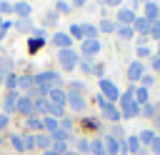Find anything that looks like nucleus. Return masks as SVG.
Segmentation results:
<instances>
[{"label": "nucleus", "mask_w": 160, "mask_h": 155, "mask_svg": "<svg viewBox=\"0 0 160 155\" xmlns=\"http://www.w3.org/2000/svg\"><path fill=\"white\" fill-rule=\"evenodd\" d=\"M78 150H82V152H90V142L80 138V140H78Z\"/></svg>", "instance_id": "nucleus-38"}, {"label": "nucleus", "mask_w": 160, "mask_h": 155, "mask_svg": "<svg viewBox=\"0 0 160 155\" xmlns=\"http://www.w3.org/2000/svg\"><path fill=\"white\" fill-rule=\"evenodd\" d=\"M118 20H120V25H132V22H135V12L128 10V8H122V10L118 12Z\"/></svg>", "instance_id": "nucleus-14"}, {"label": "nucleus", "mask_w": 160, "mask_h": 155, "mask_svg": "<svg viewBox=\"0 0 160 155\" xmlns=\"http://www.w3.org/2000/svg\"><path fill=\"white\" fill-rule=\"evenodd\" d=\"M98 102H100V108H102V115H105V118H108L110 122H118V120L122 118V115H120V110H118V108H115L112 102H108V100H105L102 95L98 98Z\"/></svg>", "instance_id": "nucleus-3"}, {"label": "nucleus", "mask_w": 160, "mask_h": 155, "mask_svg": "<svg viewBox=\"0 0 160 155\" xmlns=\"http://www.w3.org/2000/svg\"><path fill=\"white\" fill-rule=\"evenodd\" d=\"M70 128H72V122H70V118H62V130H65V132H70Z\"/></svg>", "instance_id": "nucleus-45"}, {"label": "nucleus", "mask_w": 160, "mask_h": 155, "mask_svg": "<svg viewBox=\"0 0 160 155\" xmlns=\"http://www.w3.org/2000/svg\"><path fill=\"white\" fill-rule=\"evenodd\" d=\"M115 32H118V35H120L122 40H130V38L135 35V30H132V25H118V28H115Z\"/></svg>", "instance_id": "nucleus-16"}, {"label": "nucleus", "mask_w": 160, "mask_h": 155, "mask_svg": "<svg viewBox=\"0 0 160 155\" xmlns=\"http://www.w3.org/2000/svg\"><path fill=\"white\" fill-rule=\"evenodd\" d=\"M40 45H42V38H35V40H32V42H30V50H38V48H40Z\"/></svg>", "instance_id": "nucleus-44"}, {"label": "nucleus", "mask_w": 160, "mask_h": 155, "mask_svg": "<svg viewBox=\"0 0 160 155\" xmlns=\"http://www.w3.org/2000/svg\"><path fill=\"white\" fill-rule=\"evenodd\" d=\"M90 155H105V145L100 140H90Z\"/></svg>", "instance_id": "nucleus-23"}, {"label": "nucleus", "mask_w": 160, "mask_h": 155, "mask_svg": "<svg viewBox=\"0 0 160 155\" xmlns=\"http://www.w3.org/2000/svg\"><path fill=\"white\" fill-rule=\"evenodd\" d=\"M18 98H20V95H18L15 90H10V92L5 95V100H2V108H5L8 112H12V110L18 108Z\"/></svg>", "instance_id": "nucleus-9"}, {"label": "nucleus", "mask_w": 160, "mask_h": 155, "mask_svg": "<svg viewBox=\"0 0 160 155\" xmlns=\"http://www.w3.org/2000/svg\"><path fill=\"white\" fill-rule=\"evenodd\" d=\"M80 68H82V70H85V72H92V70H95V68H92V62H90V60H82V62H80Z\"/></svg>", "instance_id": "nucleus-41"}, {"label": "nucleus", "mask_w": 160, "mask_h": 155, "mask_svg": "<svg viewBox=\"0 0 160 155\" xmlns=\"http://www.w3.org/2000/svg\"><path fill=\"white\" fill-rule=\"evenodd\" d=\"M158 15H160V8H158L152 0H148V2H145V18L152 22V20H158Z\"/></svg>", "instance_id": "nucleus-13"}, {"label": "nucleus", "mask_w": 160, "mask_h": 155, "mask_svg": "<svg viewBox=\"0 0 160 155\" xmlns=\"http://www.w3.org/2000/svg\"><path fill=\"white\" fill-rule=\"evenodd\" d=\"M50 105H55V108H65V102H68V92H62L60 88H52L50 92H48V98H45Z\"/></svg>", "instance_id": "nucleus-5"}, {"label": "nucleus", "mask_w": 160, "mask_h": 155, "mask_svg": "<svg viewBox=\"0 0 160 155\" xmlns=\"http://www.w3.org/2000/svg\"><path fill=\"white\" fill-rule=\"evenodd\" d=\"M142 75H145V68H142V62H138V60H135V62H130V68H128V80L132 82V80H140Z\"/></svg>", "instance_id": "nucleus-7"}, {"label": "nucleus", "mask_w": 160, "mask_h": 155, "mask_svg": "<svg viewBox=\"0 0 160 155\" xmlns=\"http://www.w3.org/2000/svg\"><path fill=\"white\" fill-rule=\"evenodd\" d=\"M68 102H70L72 110H82L85 108V98L80 92H68Z\"/></svg>", "instance_id": "nucleus-10"}, {"label": "nucleus", "mask_w": 160, "mask_h": 155, "mask_svg": "<svg viewBox=\"0 0 160 155\" xmlns=\"http://www.w3.org/2000/svg\"><path fill=\"white\" fill-rule=\"evenodd\" d=\"M2 82L8 85V90H15V88H18V75H5Z\"/></svg>", "instance_id": "nucleus-29"}, {"label": "nucleus", "mask_w": 160, "mask_h": 155, "mask_svg": "<svg viewBox=\"0 0 160 155\" xmlns=\"http://www.w3.org/2000/svg\"><path fill=\"white\" fill-rule=\"evenodd\" d=\"M58 22V12H48L45 15V25H55Z\"/></svg>", "instance_id": "nucleus-37"}, {"label": "nucleus", "mask_w": 160, "mask_h": 155, "mask_svg": "<svg viewBox=\"0 0 160 155\" xmlns=\"http://www.w3.org/2000/svg\"><path fill=\"white\" fill-rule=\"evenodd\" d=\"M45 155H58V152H55V150H50V148H48V150H45Z\"/></svg>", "instance_id": "nucleus-49"}, {"label": "nucleus", "mask_w": 160, "mask_h": 155, "mask_svg": "<svg viewBox=\"0 0 160 155\" xmlns=\"http://www.w3.org/2000/svg\"><path fill=\"white\" fill-rule=\"evenodd\" d=\"M25 125H28V130H40V128H42V120H38V118H28Z\"/></svg>", "instance_id": "nucleus-30"}, {"label": "nucleus", "mask_w": 160, "mask_h": 155, "mask_svg": "<svg viewBox=\"0 0 160 155\" xmlns=\"http://www.w3.org/2000/svg\"><path fill=\"white\" fill-rule=\"evenodd\" d=\"M100 50V40H82V55H95Z\"/></svg>", "instance_id": "nucleus-11"}, {"label": "nucleus", "mask_w": 160, "mask_h": 155, "mask_svg": "<svg viewBox=\"0 0 160 155\" xmlns=\"http://www.w3.org/2000/svg\"><path fill=\"white\" fill-rule=\"evenodd\" d=\"M150 148H152V152H158V155H160V138H158V135L152 138V142H150Z\"/></svg>", "instance_id": "nucleus-40"}, {"label": "nucleus", "mask_w": 160, "mask_h": 155, "mask_svg": "<svg viewBox=\"0 0 160 155\" xmlns=\"http://www.w3.org/2000/svg\"><path fill=\"white\" fill-rule=\"evenodd\" d=\"M70 35H72V38H82V40H85V32H82V25H70Z\"/></svg>", "instance_id": "nucleus-33"}, {"label": "nucleus", "mask_w": 160, "mask_h": 155, "mask_svg": "<svg viewBox=\"0 0 160 155\" xmlns=\"http://www.w3.org/2000/svg\"><path fill=\"white\" fill-rule=\"evenodd\" d=\"M102 145H105V152H108V155H118V152H120V145H118V138H112V135H108Z\"/></svg>", "instance_id": "nucleus-12"}, {"label": "nucleus", "mask_w": 160, "mask_h": 155, "mask_svg": "<svg viewBox=\"0 0 160 155\" xmlns=\"http://www.w3.org/2000/svg\"><path fill=\"white\" fill-rule=\"evenodd\" d=\"M58 10H60V12H68L70 5H68V2H58Z\"/></svg>", "instance_id": "nucleus-46"}, {"label": "nucleus", "mask_w": 160, "mask_h": 155, "mask_svg": "<svg viewBox=\"0 0 160 155\" xmlns=\"http://www.w3.org/2000/svg\"><path fill=\"white\" fill-rule=\"evenodd\" d=\"M88 155H90V152H88Z\"/></svg>", "instance_id": "nucleus-54"}, {"label": "nucleus", "mask_w": 160, "mask_h": 155, "mask_svg": "<svg viewBox=\"0 0 160 155\" xmlns=\"http://www.w3.org/2000/svg\"><path fill=\"white\" fill-rule=\"evenodd\" d=\"M58 60H60V65L65 68V70H72V68H78V52L72 50V48H65V50H60L58 52Z\"/></svg>", "instance_id": "nucleus-2"}, {"label": "nucleus", "mask_w": 160, "mask_h": 155, "mask_svg": "<svg viewBox=\"0 0 160 155\" xmlns=\"http://www.w3.org/2000/svg\"><path fill=\"white\" fill-rule=\"evenodd\" d=\"M125 148H128L130 152H142V150H140V138H138V135H130V138L125 140Z\"/></svg>", "instance_id": "nucleus-18"}, {"label": "nucleus", "mask_w": 160, "mask_h": 155, "mask_svg": "<svg viewBox=\"0 0 160 155\" xmlns=\"http://www.w3.org/2000/svg\"><path fill=\"white\" fill-rule=\"evenodd\" d=\"M82 32H85V40H88V38H90V40H98V28H95V25L85 22V25H82Z\"/></svg>", "instance_id": "nucleus-22"}, {"label": "nucleus", "mask_w": 160, "mask_h": 155, "mask_svg": "<svg viewBox=\"0 0 160 155\" xmlns=\"http://www.w3.org/2000/svg\"><path fill=\"white\" fill-rule=\"evenodd\" d=\"M5 125H8V115H2V112H0V130H2Z\"/></svg>", "instance_id": "nucleus-47"}, {"label": "nucleus", "mask_w": 160, "mask_h": 155, "mask_svg": "<svg viewBox=\"0 0 160 155\" xmlns=\"http://www.w3.org/2000/svg\"><path fill=\"white\" fill-rule=\"evenodd\" d=\"M148 95H150V92H148V88H138V90L132 92V98H135V102H138V105H145V102L150 100Z\"/></svg>", "instance_id": "nucleus-17"}, {"label": "nucleus", "mask_w": 160, "mask_h": 155, "mask_svg": "<svg viewBox=\"0 0 160 155\" xmlns=\"http://www.w3.org/2000/svg\"><path fill=\"white\" fill-rule=\"evenodd\" d=\"M8 30H10V22H5V20L0 18V40L5 38V32H8Z\"/></svg>", "instance_id": "nucleus-39"}, {"label": "nucleus", "mask_w": 160, "mask_h": 155, "mask_svg": "<svg viewBox=\"0 0 160 155\" xmlns=\"http://www.w3.org/2000/svg\"><path fill=\"white\" fill-rule=\"evenodd\" d=\"M50 40H52V45H58L60 50H65V48H70V40H72V38H70L68 32H55Z\"/></svg>", "instance_id": "nucleus-8"}, {"label": "nucleus", "mask_w": 160, "mask_h": 155, "mask_svg": "<svg viewBox=\"0 0 160 155\" xmlns=\"http://www.w3.org/2000/svg\"><path fill=\"white\" fill-rule=\"evenodd\" d=\"M0 85H2V75H0Z\"/></svg>", "instance_id": "nucleus-51"}, {"label": "nucleus", "mask_w": 160, "mask_h": 155, "mask_svg": "<svg viewBox=\"0 0 160 155\" xmlns=\"http://www.w3.org/2000/svg\"><path fill=\"white\" fill-rule=\"evenodd\" d=\"M0 145H2V135H0Z\"/></svg>", "instance_id": "nucleus-52"}, {"label": "nucleus", "mask_w": 160, "mask_h": 155, "mask_svg": "<svg viewBox=\"0 0 160 155\" xmlns=\"http://www.w3.org/2000/svg\"><path fill=\"white\" fill-rule=\"evenodd\" d=\"M72 5H85V0H72Z\"/></svg>", "instance_id": "nucleus-50"}, {"label": "nucleus", "mask_w": 160, "mask_h": 155, "mask_svg": "<svg viewBox=\"0 0 160 155\" xmlns=\"http://www.w3.org/2000/svg\"><path fill=\"white\" fill-rule=\"evenodd\" d=\"M152 110H155V108H152L150 102H145V105H140V115H145V118H152Z\"/></svg>", "instance_id": "nucleus-35"}, {"label": "nucleus", "mask_w": 160, "mask_h": 155, "mask_svg": "<svg viewBox=\"0 0 160 155\" xmlns=\"http://www.w3.org/2000/svg\"><path fill=\"white\" fill-rule=\"evenodd\" d=\"M10 142L15 145V150H25V148H22V135H12V138H10Z\"/></svg>", "instance_id": "nucleus-36"}, {"label": "nucleus", "mask_w": 160, "mask_h": 155, "mask_svg": "<svg viewBox=\"0 0 160 155\" xmlns=\"http://www.w3.org/2000/svg\"><path fill=\"white\" fill-rule=\"evenodd\" d=\"M35 145H38V148H45V150H48V148L52 145V140H50L48 135H35Z\"/></svg>", "instance_id": "nucleus-26"}, {"label": "nucleus", "mask_w": 160, "mask_h": 155, "mask_svg": "<svg viewBox=\"0 0 160 155\" xmlns=\"http://www.w3.org/2000/svg\"><path fill=\"white\" fill-rule=\"evenodd\" d=\"M68 138H70V132H65L62 128H58L55 132H50V140L52 142H68Z\"/></svg>", "instance_id": "nucleus-19"}, {"label": "nucleus", "mask_w": 160, "mask_h": 155, "mask_svg": "<svg viewBox=\"0 0 160 155\" xmlns=\"http://www.w3.org/2000/svg\"><path fill=\"white\" fill-rule=\"evenodd\" d=\"M102 2H105V5H112V8H118L122 0H102Z\"/></svg>", "instance_id": "nucleus-48"}, {"label": "nucleus", "mask_w": 160, "mask_h": 155, "mask_svg": "<svg viewBox=\"0 0 160 155\" xmlns=\"http://www.w3.org/2000/svg\"><path fill=\"white\" fill-rule=\"evenodd\" d=\"M22 148L25 150H32L35 148V135H22Z\"/></svg>", "instance_id": "nucleus-31"}, {"label": "nucleus", "mask_w": 160, "mask_h": 155, "mask_svg": "<svg viewBox=\"0 0 160 155\" xmlns=\"http://www.w3.org/2000/svg\"><path fill=\"white\" fill-rule=\"evenodd\" d=\"M148 38H158V40H160V20H152V22H150Z\"/></svg>", "instance_id": "nucleus-27"}, {"label": "nucleus", "mask_w": 160, "mask_h": 155, "mask_svg": "<svg viewBox=\"0 0 160 155\" xmlns=\"http://www.w3.org/2000/svg\"><path fill=\"white\" fill-rule=\"evenodd\" d=\"M12 12H18L20 18H28V15H30V5H28V2H15V5H12Z\"/></svg>", "instance_id": "nucleus-20"}, {"label": "nucleus", "mask_w": 160, "mask_h": 155, "mask_svg": "<svg viewBox=\"0 0 160 155\" xmlns=\"http://www.w3.org/2000/svg\"><path fill=\"white\" fill-rule=\"evenodd\" d=\"M18 85L22 88V90H28V95L32 92V88H35V82H32V78H28V75H22V78H18Z\"/></svg>", "instance_id": "nucleus-21"}, {"label": "nucleus", "mask_w": 160, "mask_h": 155, "mask_svg": "<svg viewBox=\"0 0 160 155\" xmlns=\"http://www.w3.org/2000/svg\"><path fill=\"white\" fill-rule=\"evenodd\" d=\"M132 30H138V32L148 35V30H150V20H148V18H135V22H132Z\"/></svg>", "instance_id": "nucleus-15"}, {"label": "nucleus", "mask_w": 160, "mask_h": 155, "mask_svg": "<svg viewBox=\"0 0 160 155\" xmlns=\"http://www.w3.org/2000/svg\"><path fill=\"white\" fill-rule=\"evenodd\" d=\"M138 138H140V142H145V145H150V142H152V138H155V132H152V130H142V132H140Z\"/></svg>", "instance_id": "nucleus-28"}, {"label": "nucleus", "mask_w": 160, "mask_h": 155, "mask_svg": "<svg viewBox=\"0 0 160 155\" xmlns=\"http://www.w3.org/2000/svg\"><path fill=\"white\" fill-rule=\"evenodd\" d=\"M15 110H20L25 118H32V112H35V108H32V98H30V95L18 98V108H15Z\"/></svg>", "instance_id": "nucleus-6"}, {"label": "nucleus", "mask_w": 160, "mask_h": 155, "mask_svg": "<svg viewBox=\"0 0 160 155\" xmlns=\"http://www.w3.org/2000/svg\"><path fill=\"white\" fill-rule=\"evenodd\" d=\"M42 128H45V130H50V132H55V130H58V120H55V118H50V115H45V118H42Z\"/></svg>", "instance_id": "nucleus-24"}, {"label": "nucleus", "mask_w": 160, "mask_h": 155, "mask_svg": "<svg viewBox=\"0 0 160 155\" xmlns=\"http://www.w3.org/2000/svg\"><path fill=\"white\" fill-rule=\"evenodd\" d=\"M132 88L125 92V95H120V115L122 118H140V105L135 102V98H132Z\"/></svg>", "instance_id": "nucleus-1"}, {"label": "nucleus", "mask_w": 160, "mask_h": 155, "mask_svg": "<svg viewBox=\"0 0 160 155\" xmlns=\"http://www.w3.org/2000/svg\"><path fill=\"white\" fill-rule=\"evenodd\" d=\"M138 55H140V58H148V55H150V48L140 45V48H138Z\"/></svg>", "instance_id": "nucleus-42"}, {"label": "nucleus", "mask_w": 160, "mask_h": 155, "mask_svg": "<svg viewBox=\"0 0 160 155\" xmlns=\"http://www.w3.org/2000/svg\"><path fill=\"white\" fill-rule=\"evenodd\" d=\"M115 28H118V25H115L112 20H102V22H100V30H105V32H112Z\"/></svg>", "instance_id": "nucleus-34"}, {"label": "nucleus", "mask_w": 160, "mask_h": 155, "mask_svg": "<svg viewBox=\"0 0 160 155\" xmlns=\"http://www.w3.org/2000/svg\"><path fill=\"white\" fill-rule=\"evenodd\" d=\"M50 150H55L58 155H65V152H68V142H52Z\"/></svg>", "instance_id": "nucleus-32"}, {"label": "nucleus", "mask_w": 160, "mask_h": 155, "mask_svg": "<svg viewBox=\"0 0 160 155\" xmlns=\"http://www.w3.org/2000/svg\"><path fill=\"white\" fill-rule=\"evenodd\" d=\"M32 108H35L38 112H48V100H45V98H35V100H32Z\"/></svg>", "instance_id": "nucleus-25"}, {"label": "nucleus", "mask_w": 160, "mask_h": 155, "mask_svg": "<svg viewBox=\"0 0 160 155\" xmlns=\"http://www.w3.org/2000/svg\"><path fill=\"white\" fill-rule=\"evenodd\" d=\"M140 82H142L140 88H148V85H152V78H150V75H142V78H140Z\"/></svg>", "instance_id": "nucleus-43"}, {"label": "nucleus", "mask_w": 160, "mask_h": 155, "mask_svg": "<svg viewBox=\"0 0 160 155\" xmlns=\"http://www.w3.org/2000/svg\"><path fill=\"white\" fill-rule=\"evenodd\" d=\"M100 90H102V98L120 100V90H118V88H115V82H110L108 78H100Z\"/></svg>", "instance_id": "nucleus-4"}, {"label": "nucleus", "mask_w": 160, "mask_h": 155, "mask_svg": "<svg viewBox=\"0 0 160 155\" xmlns=\"http://www.w3.org/2000/svg\"><path fill=\"white\" fill-rule=\"evenodd\" d=\"M158 20H160V15H158Z\"/></svg>", "instance_id": "nucleus-53"}]
</instances>
